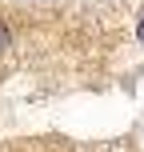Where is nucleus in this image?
Listing matches in <instances>:
<instances>
[{
  "label": "nucleus",
  "instance_id": "f03ea898",
  "mask_svg": "<svg viewBox=\"0 0 144 152\" xmlns=\"http://www.w3.org/2000/svg\"><path fill=\"white\" fill-rule=\"evenodd\" d=\"M136 36H140V44H144V20H140V28H136Z\"/></svg>",
  "mask_w": 144,
  "mask_h": 152
},
{
  "label": "nucleus",
  "instance_id": "f257e3e1",
  "mask_svg": "<svg viewBox=\"0 0 144 152\" xmlns=\"http://www.w3.org/2000/svg\"><path fill=\"white\" fill-rule=\"evenodd\" d=\"M8 40H12V32H8V24L0 20V52H4V48H8Z\"/></svg>",
  "mask_w": 144,
  "mask_h": 152
}]
</instances>
